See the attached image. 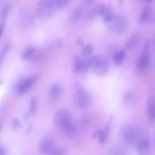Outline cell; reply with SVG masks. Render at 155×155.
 Listing matches in <instances>:
<instances>
[{
  "instance_id": "cell-20",
  "label": "cell",
  "mask_w": 155,
  "mask_h": 155,
  "mask_svg": "<svg viewBox=\"0 0 155 155\" xmlns=\"http://www.w3.org/2000/svg\"><path fill=\"white\" fill-rule=\"evenodd\" d=\"M93 50V47L90 44H87L83 48L82 53L84 56H88L92 53Z\"/></svg>"
},
{
  "instance_id": "cell-24",
  "label": "cell",
  "mask_w": 155,
  "mask_h": 155,
  "mask_svg": "<svg viewBox=\"0 0 155 155\" xmlns=\"http://www.w3.org/2000/svg\"><path fill=\"white\" fill-rule=\"evenodd\" d=\"M8 10H9V6L8 5H6L3 8V9L2 10L1 12V14H0V17H1V19H3L4 18H5L6 17V16L8 13Z\"/></svg>"
},
{
  "instance_id": "cell-13",
  "label": "cell",
  "mask_w": 155,
  "mask_h": 155,
  "mask_svg": "<svg viewBox=\"0 0 155 155\" xmlns=\"http://www.w3.org/2000/svg\"><path fill=\"white\" fill-rule=\"evenodd\" d=\"M87 61H83L79 58H76L74 63V69L76 71H83L88 68Z\"/></svg>"
},
{
  "instance_id": "cell-25",
  "label": "cell",
  "mask_w": 155,
  "mask_h": 155,
  "mask_svg": "<svg viewBox=\"0 0 155 155\" xmlns=\"http://www.w3.org/2000/svg\"><path fill=\"white\" fill-rule=\"evenodd\" d=\"M12 127H13V130H16V129L18 128L19 127H21V124L18 119H15V120L13 121Z\"/></svg>"
},
{
  "instance_id": "cell-29",
  "label": "cell",
  "mask_w": 155,
  "mask_h": 155,
  "mask_svg": "<svg viewBox=\"0 0 155 155\" xmlns=\"http://www.w3.org/2000/svg\"><path fill=\"white\" fill-rule=\"evenodd\" d=\"M0 128H1V125H0Z\"/></svg>"
},
{
  "instance_id": "cell-23",
  "label": "cell",
  "mask_w": 155,
  "mask_h": 155,
  "mask_svg": "<svg viewBox=\"0 0 155 155\" xmlns=\"http://www.w3.org/2000/svg\"><path fill=\"white\" fill-rule=\"evenodd\" d=\"M64 150L61 147H56L51 155H64Z\"/></svg>"
},
{
  "instance_id": "cell-28",
  "label": "cell",
  "mask_w": 155,
  "mask_h": 155,
  "mask_svg": "<svg viewBox=\"0 0 155 155\" xmlns=\"http://www.w3.org/2000/svg\"><path fill=\"white\" fill-rule=\"evenodd\" d=\"M2 3V1H0V5H1V4Z\"/></svg>"
},
{
  "instance_id": "cell-6",
  "label": "cell",
  "mask_w": 155,
  "mask_h": 155,
  "mask_svg": "<svg viewBox=\"0 0 155 155\" xmlns=\"http://www.w3.org/2000/svg\"><path fill=\"white\" fill-rule=\"evenodd\" d=\"M56 147L54 142L48 137L42 139L39 143V150L44 155H51Z\"/></svg>"
},
{
  "instance_id": "cell-14",
  "label": "cell",
  "mask_w": 155,
  "mask_h": 155,
  "mask_svg": "<svg viewBox=\"0 0 155 155\" xmlns=\"http://www.w3.org/2000/svg\"><path fill=\"white\" fill-rule=\"evenodd\" d=\"M151 7L148 4L145 5L140 13V21L142 22L147 21L148 19L151 15Z\"/></svg>"
},
{
  "instance_id": "cell-18",
  "label": "cell",
  "mask_w": 155,
  "mask_h": 155,
  "mask_svg": "<svg viewBox=\"0 0 155 155\" xmlns=\"http://www.w3.org/2000/svg\"><path fill=\"white\" fill-rule=\"evenodd\" d=\"M139 39V36L136 33H135V34L131 36H130V38H129V39L128 41V42H127L128 48H132L134 47L137 44Z\"/></svg>"
},
{
  "instance_id": "cell-2",
  "label": "cell",
  "mask_w": 155,
  "mask_h": 155,
  "mask_svg": "<svg viewBox=\"0 0 155 155\" xmlns=\"http://www.w3.org/2000/svg\"><path fill=\"white\" fill-rule=\"evenodd\" d=\"M120 135L122 141L128 145H137L139 141L143 137L140 129L131 124L124 125L120 129Z\"/></svg>"
},
{
  "instance_id": "cell-26",
  "label": "cell",
  "mask_w": 155,
  "mask_h": 155,
  "mask_svg": "<svg viewBox=\"0 0 155 155\" xmlns=\"http://www.w3.org/2000/svg\"><path fill=\"white\" fill-rule=\"evenodd\" d=\"M7 154L6 148L2 145H0V155H7Z\"/></svg>"
},
{
  "instance_id": "cell-10",
  "label": "cell",
  "mask_w": 155,
  "mask_h": 155,
  "mask_svg": "<svg viewBox=\"0 0 155 155\" xmlns=\"http://www.w3.org/2000/svg\"><path fill=\"white\" fill-rule=\"evenodd\" d=\"M147 114L150 120L155 121V96H150L148 99Z\"/></svg>"
},
{
  "instance_id": "cell-7",
  "label": "cell",
  "mask_w": 155,
  "mask_h": 155,
  "mask_svg": "<svg viewBox=\"0 0 155 155\" xmlns=\"http://www.w3.org/2000/svg\"><path fill=\"white\" fill-rule=\"evenodd\" d=\"M151 143L149 139L142 137L137 143L138 155H150Z\"/></svg>"
},
{
  "instance_id": "cell-9",
  "label": "cell",
  "mask_w": 155,
  "mask_h": 155,
  "mask_svg": "<svg viewBox=\"0 0 155 155\" xmlns=\"http://www.w3.org/2000/svg\"><path fill=\"white\" fill-rule=\"evenodd\" d=\"M109 127L110 122L106 125L105 128L104 130H98L96 131L93 133V137L97 139L100 143H104L107 139L109 133Z\"/></svg>"
},
{
  "instance_id": "cell-5",
  "label": "cell",
  "mask_w": 155,
  "mask_h": 155,
  "mask_svg": "<svg viewBox=\"0 0 155 155\" xmlns=\"http://www.w3.org/2000/svg\"><path fill=\"white\" fill-rule=\"evenodd\" d=\"M90 99L89 95L84 90H79L75 94V102L79 109H84L87 107L90 104Z\"/></svg>"
},
{
  "instance_id": "cell-11",
  "label": "cell",
  "mask_w": 155,
  "mask_h": 155,
  "mask_svg": "<svg viewBox=\"0 0 155 155\" xmlns=\"http://www.w3.org/2000/svg\"><path fill=\"white\" fill-rule=\"evenodd\" d=\"M62 92V87L59 84H53L49 90V95L51 100L56 101L59 98Z\"/></svg>"
},
{
  "instance_id": "cell-17",
  "label": "cell",
  "mask_w": 155,
  "mask_h": 155,
  "mask_svg": "<svg viewBox=\"0 0 155 155\" xmlns=\"http://www.w3.org/2000/svg\"><path fill=\"white\" fill-rule=\"evenodd\" d=\"M37 109V99L35 97H33L31 99L30 104V108L28 110V113L27 114V116L25 117V119L29 117L31 115H33L36 111Z\"/></svg>"
},
{
  "instance_id": "cell-3",
  "label": "cell",
  "mask_w": 155,
  "mask_h": 155,
  "mask_svg": "<svg viewBox=\"0 0 155 155\" xmlns=\"http://www.w3.org/2000/svg\"><path fill=\"white\" fill-rule=\"evenodd\" d=\"M87 61L89 67H90L94 73L97 76H103L108 71V62L101 56H95Z\"/></svg>"
},
{
  "instance_id": "cell-8",
  "label": "cell",
  "mask_w": 155,
  "mask_h": 155,
  "mask_svg": "<svg viewBox=\"0 0 155 155\" xmlns=\"http://www.w3.org/2000/svg\"><path fill=\"white\" fill-rule=\"evenodd\" d=\"M36 77L32 76L31 78L25 79L20 81L16 87V91L19 94H23L27 91L36 81Z\"/></svg>"
},
{
  "instance_id": "cell-22",
  "label": "cell",
  "mask_w": 155,
  "mask_h": 155,
  "mask_svg": "<svg viewBox=\"0 0 155 155\" xmlns=\"http://www.w3.org/2000/svg\"><path fill=\"white\" fill-rule=\"evenodd\" d=\"M9 49H10V44L8 43V44H7L5 45V47H4V48H3V50H2V52H1V54H0V64L1 63L2 59H3V58L4 57V56L5 55L6 53L8 52V51L9 50Z\"/></svg>"
},
{
  "instance_id": "cell-4",
  "label": "cell",
  "mask_w": 155,
  "mask_h": 155,
  "mask_svg": "<svg viewBox=\"0 0 155 155\" xmlns=\"http://www.w3.org/2000/svg\"><path fill=\"white\" fill-rule=\"evenodd\" d=\"M111 23L112 29L118 34H122L127 30V20L122 15H116Z\"/></svg>"
},
{
  "instance_id": "cell-1",
  "label": "cell",
  "mask_w": 155,
  "mask_h": 155,
  "mask_svg": "<svg viewBox=\"0 0 155 155\" xmlns=\"http://www.w3.org/2000/svg\"><path fill=\"white\" fill-rule=\"evenodd\" d=\"M56 121L58 125L67 136L73 137L75 134L76 128L72 121L71 114L67 109L61 108L57 111Z\"/></svg>"
},
{
  "instance_id": "cell-16",
  "label": "cell",
  "mask_w": 155,
  "mask_h": 155,
  "mask_svg": "<svg viewBox=\"0 0 155 155\" xmlns=\"http://www.w3.org/2000/svg\"><path fill=\"white\" fill-rule=\"evenodd\" d=\"M35 52V49L33 47H28L22 52L21 54V58L24 60L29 59L33 56Z\"/></svg>"
},
{
  "instance_id": "cell-15",
  "label": "cell",
  "mask_w": 155,
  "mask_h": 155,
  "mask_svg": "<svg viewBox=\"0 0 155 155\" xmlns=\"http://www.w3.org/2000/svg\"><path fill=\"white\" fill-rule=\"evenodd\" d=\"M125 56V52L123 50L116 53L113 58V61L114 64L120 65L123 62Z\"/></svg>"
},
{
  "instance_id": "cell-27",
  "label": "cell",
  "mask_w": 155,
  "mask_h": 155,
  "mask_svg": "<svg viewBox=\"0 0 155 155\" xmlns=\"http://www.w3.org/2000/svg\"><path fill=\"white\" fill-rule=\"evenodd\" d=\"M4 23L3 22L2 24H1V25H0V37L1 36L3 31H4Z\"/></svg>"
},
{
  "instance_id": "cell-21",
  "label": "cell",
  "mask_w": 155,
  "mask_h": 155,
  "mask_svg": "<svg viewBox=\"0 0 155 155\" xmlns=\"http://www.w3.org/2000/svg\"><path fill=\"white\" fill-rule=\"evenodd\" d=\"M133 93L131 91H125V93L124 94V97H123L124 103L125 104H129L131 101V99L133 98Z\"/></svg>"
},
{
  "instance_id": "cell-12",
  "label": "cell",
  "mask_w": 155,
  "mask_h": 155,
  "mask_svg": "<svg viewBox=\"0 0 155 155\" xmlns=\"http://www.w3.org/2000/svg\"><path fill=\"white\" fill-rule=\"evenodd\" d=\"M149 62H150V58H149V55L147 52H143L139 58L137 63V68L140 70V71H144L145 70L149 65Z\"/></svg>"
},
{
  "instance_id": "cell-19",
  "label": "cell",
  "mask_w": 155,
  "mask_h": 155,
  "mask_svg": "<svg viewBox=\"0 0 155 155\" xmlns=\"http://www.w3.org/2000/svg\"><path fill=\"white\" fill-rule=\"evenodd\" d=\"M109 155H124V151L117 146L111 148L109 153Z\"/></svg>"
}]
</instances>
